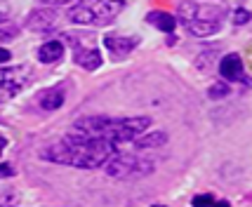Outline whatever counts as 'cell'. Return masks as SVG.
Instances as JSON below:
<instances>
[{
  "label": "cell",
  "mask_w": 252,
  "mask_h": 207,
  "mask_svg": "<svg viewBox=\"0 0 252 207\" xmlns=\"http://www.w3.org/2000/svg\"><path fill=\"white\" fill-rule=\"evenodd\" d=\"M154 165L139 160L137 155H113L106 163V175L109 177H130V175H146L151 172Z\"/></svg>",
  "instance_id": "obj_4"
},
{
  "label": "cell",
  "mask_w": 252,
  "mask_h": 207,
  "mask_svg": "<svg viewBox=\"0 0 252 207\" xmlns=\"http://www.w3.org/2000/svg\"><path fill=\"white\" fill-rule=\"evenodd\" d=\"M104 45H106V50H109L111 55L116 57V59H123L125 55H130L132 50L139 45V38L137 35H116V33H111L104 38Z\"/></svg>",
  "instance_id": "obj_6"
},
{
  "label": "cell",
  "mask_w": 252,
  "mask_h": 207,
  "mask_svg": "<svg viewBox=\"0 0 252 207\" xmlns=\"http://www.w3.org/2000/svg\"><path fill=\"white\" fill-rule=\"evenodd\" d=\"M64 57V45L59 43V40H50V43H45L40 50H38V59L43 61V64H55Z\"/></svg>",
  "instance_id": "obj_10"
},
{
  "label": "cell",
  "mask_w": 252,
  "mask_h": 207,
  "mask_svg": "<svg viewBox=\"0 0 252 207\" xmlns=\"http://www.w3.org/2000/svg\"><path fill=\"white\" fill-rule=\"evenodd\" d=\"M17 35V29H0V40H10Z\"/></svg>",
  "instance_id": "obj_19"
},
{
  "label": "cell",
  "mask_w": 252,
  "mask_h": 207,
  "mask_svg": "<svg viewBox=\"0 0 252 207\" xmlns=\"http://www.w3.org/2000/svg\"><path fill=\"white\" fill-rule=\"evenodd\" d=\"M10 59H12V55H10V52L0 47V64H5V61H10Z\"/></svg>",
  "instance_id": "obj_21"
},
{
  "label": "cell",
  "mask_w": 252,
  "mask_h": 207,
  "mask_svg": "<svg viewBox=\"0 0 252 207\" xmlns=\"http://www.w3.org/2000/svg\"><path fill=\"white\" fill-rule=\"evenodd\" d=\"M55 22H57V14L52 10H38L29 17L26 26H29L31 31H47V29L55 26Z\"/></svg>",
  "instance_id": "obj_9"
},
{
  "label": "cell",
  "mask_w": 252,
  "mask_h": 207,
  "mask_svg": "<svg viewBox=\"0 0 252 207\" xmlns=\"http://www.w3.org/2000/svg\"><path fill=\"white\" fill-rule=\"evenodd\" d=\"M12 165H0V177H12Z\"/></svg>",
  "instance_id": "obj_20"
},
{
  "label": "cell",
  "mask_w": 252,
  "mask_h": 207,
  "mask_svg": "<svg viewBox=\"0 0 252 207\" xmlns=\"http://www.w3.org/2000/svg\"><path fill=\"white\" fill-rule=\"evenodd\" d=\"M71 45H76L73 59H76L78 66H83V68H88V71H94V68L101 66V55H99L92 45H88V47H80L78 43H71Z\"/></svg>",
  "instance_id": "obj_7"
},
{
  "label": "cell",
  "mask_w": 252,
  "mask_h": 207,
  "mask_svg": "<svg viewBox=\"0 0 252 207\" xmlns=\"http://www.w3.org/2000/svg\"><path fill=\"white\" fill-rule=\"evenodd\" d=\"M248 19H250V12L248 10H238L233 14V24H238V26H241V24H248Z\"/></svg>",
  "instance_id": "obj_16"
},
{
  "label": "cell",
  "mask_w": 252,
  "mask_h": 207,
  "mask_svg": "<svg viewBox=\"0 0 252 207\" xmlns=\"http://www.w3.org/2000/svg\"><path fill=\"white\" fill-rule=\"evenodd\" d=\"M146 22H149V24H154L156 29H160V31H165V33H170L172 29H175V24H177L172 14H167V12H160V10L149 12Z\"/></svg>",
  "instance_id": "obj_13"
},
{
  "label": "cell",
  "mask_w": 252,
  "mask_h": 207,
  "mask_svg": "<svg viewBox=\"0 0 252 207\" xmlns=\"http://www.w3.org/2000/svg\"><path fill=\"white\" fill-rule=\"evenodd\" d=\"M179 17H182V22L184 24L193 22V19H220V17H224V7L184 2V5H179Z\"/></svg>",
  "instance_id": "obj_5"
},
{
  "label": "cell",
  "mask_w": 252,
  "mask_h": 207,
  "mask_svg": "<svg viewBox=\"0 0 252 207\" xmlns=\"http://www.w3.org/2000/svg\"><path fill=\"white\" fill-rule=\"evenodd\" d=\"M5 144H7L5 142V137H0V153H2V148H5Z\"/></svg>",
  "instance_id": "obj_23"
},
{
  "label": "cell",
  "mask_w": 252,
  "mask_h": 207,
  "mask_svg": "<svg viewBox=\"0 0 252 207\" xmlns=\"http://www.w3.org/2000/svg\"><path fill=\"white\" fill-rule=\"evenodd\" d=\"M45 5H64V2H71V0H40Z\"/></svg>",
  "instance_id": "obj_22"
},
{
  "label": "cell",
  "mask_w": 252,
  "mask_h": 207,
  "mask_svg": "<svg viewBox=\"0 0 252 207\" xmlns=\"http://www.w3.org/2000/svg\"><path fill=\"white\" fill-rule=\"evenodd\" d=\"M31 80V71L26 66H10L0 68V101L19 94Z\"/></svg>",
  "instance_id": "obj_3"
},
{
  "label": "cell",
  "mask_w": 252,
  "mask_h": 207,
  "mask_svg": "<svg viewBox=\"0 0 252 207\" xmlns=\"http://www.w3.org/2000/svg\"><path fill=\"white\" fill-rule=\"evenodd\" d=\"M229 94V88L224 85V80L221 83H215L212 88H210V97L212 99H221V97H226Z\"/></svg>",
  "instance_id": "obj_15"
},
{
  "label": "cell",
  "mask_w": 252,
  "mask_h": 207,
  "mask_svg": "<svg viewBox=\"0 0 252 207\" xmlns=\"http://www.w3.org/2000/svg\"><path fill=\"white\" fill-rule=\"evenodd\" d=\"M220 71L221 76L226 78V80H243V59L238 55H226L221 59L220 64Z\"/></svg>",
  "instance_id": "obj_8"
},
{
  "label": "cell",
  "mask_w": 252,
  "mask_h": 207,
  "mask_svg": "<svg viewBox=\"0 0 252 207\" xmlns=\"http://www.w3.org/2000/svg\"><path fill=\"white\" fill-rule=\"evenodd\" d=\"M193 35H212V33L220 31V22L217 19H193V22L184 24Z\"/></svg>",
  "instance_id": "obj_12"
},
{
  "label": "cell",
  "mask_w": 252,
  "mask_h": 207,
  "mask_svg": "<svg viewBox=\"0 0 252 207\" xmlns=\"http://www.w3.org/2000/svg\"><path fill=\"white\" fill-rule=\"evenodd\" d=\"M38 104L43 106L45 111H55L64 104V88H52V89H45L43 94L38 97Z\"/></svg>",
  "instance_id": "obj_11"
},
{
  "label": "cell",
  "mask_w": 252,
  "mask_h": 207,
  "mask_svg": "<svg viewBox=\"0 0 252 207\" xmlns=\"http://www.w3.org/2000/svg\"><path fill=\"white\" fill-rule=\"evenodd\" d=\"M167 142V134L165 132H151V134H146V137H139L137 139V146L139 148H151V146H160V144Z\"/></svg>",
  "instance_id": "obj_14"
},
{
  "label": "cell",
  "mask_w": 252,
  "mask_h": 207,
  "mask_svg": "<svg viewBox=\"0 0 252 207\" xmlns=\"http://www.w3.org/2000/svg\"><path fill=\"white\" fill-rule=\"evenodd\" d=\"M121 10L123 0H83L68 10V19L73 24H83V26L88 24L101 26V24H109Z\"/></svg>",
  "instance_id": "obj_2"
},
{
  "label": "cell",
  "mask_w": 252,
  "mask_h": 207,
  "mask_svg": "<svg viewBox=\"0 0 252 207\" xmlns=\"http://www.w3.org/2000/svg\"><path fill=\"white\" fill-rule=\"evenodd\" d=\"M210 203H215V198L205 193V196H196L193 198V205H210Z\"/></svg>",
  "instance_id": "obj_17"
},
{
  "label": "cell",
  "mask_w": 252,
  "mask_h": 207,
  "mask_svg": "<svg viewBox=\"0 0 252 207\" xmlns=\"http://www.w3.org/2000/svg\"><path fill=\"white\" fill-rule=\"evenodd\" d=\"M116 144L111 139H101V137H90L83 132L68 134L62 142L47 146L43 151L45 160H52L59 165H73V167H83V170H94L106 165L116 155Z\"/></svg>",
  "instance_id": "obj_1"
},
{
  "label": "cell",
  "mask_w": 252,
  "mask_h": 207,
  "mask_svg": "<svg viewBox=\"0 0 252 207\" xmlns=\"http://www.w3.org/2000/svg\"><path fill=\"white\" fill-rule=\"evenodd\" d=\"M7 17H10V5H7L5 0H0V24L5 22Z\"/></svg>",
  "instance_id": "obj_18"
}]
</instances>
